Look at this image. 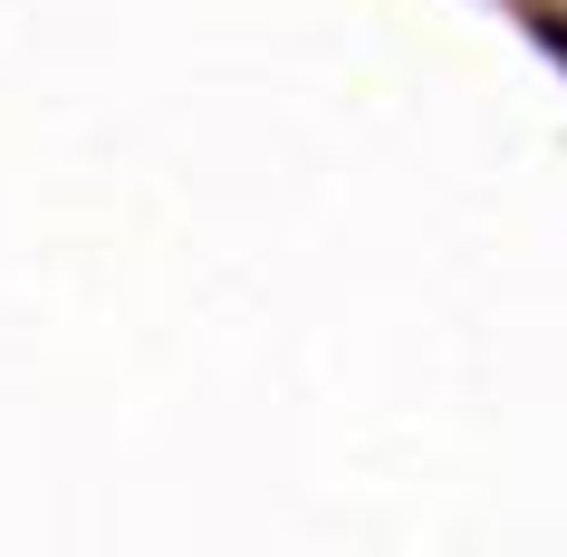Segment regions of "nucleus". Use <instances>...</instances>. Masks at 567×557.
Instances as JSON below:
<instances>
[{"mask_svg": "<svg viewBox=\"0 0 567 557\" xmlns=\"http://www.w3.org/2000/svg\"><path fill=\"white\" fill-rule=\"evenodd\" d=\"M538 39H548V49H558V59H567V20H538Z\"/></svg>", "mask_w": 567, "mask_h": 557, "instance_id": "1", "label": "nucleus"}]
</instances>
